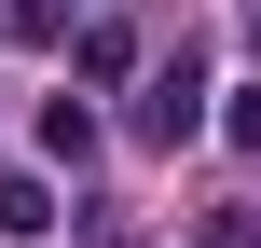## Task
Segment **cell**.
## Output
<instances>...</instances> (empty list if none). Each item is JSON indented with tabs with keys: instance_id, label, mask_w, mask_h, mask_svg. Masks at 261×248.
Returning <instances> with one entry per match:
<instances>
[{
	"instance_id": "1",
	"label": "cell",
	"mask_w": 261,
	"mask_h": 248,
	"mask_svg": "<svg viewBox=\"0 0 261 248\" xmlns=\"http://www.w3.org/2000/svg\"><path fill=\"white\" fill-rule=\"evenodd\" d=\"M193 124H206V69H193V55H165V69L138 83V138H193Z\"/></svg>"
},
{
	"instance_id": "2",
	"label": "cell",
	"mask_w": 261,
	"mask_h": 248,
	"mask_svg": "<svg viewBox=\"0 0 261 248\" xmlns=\"http://www.w3.org/2000/svg\"><path fill=\"white\" fill-rule=\"evenodd\" d=\"M41 152H55V166H83V152H96V110H83V97H55V110H41Z\"/></svg>"
},
{
	"instance_id": "3",
	"label": "cell",
	"mask_w": 261,
	"mask_h": 248,
	"mask_svg": "<svg viewBox=\"0 0 261 248\" xmlns=\"http://www.w3.org/2000/svg\"><path fill=\"white\" fill-rule=\"evenodd\" d=\"M41 221H55V193L41 179H0V235H41Z\"/></svg>"
},
{
	"instance_id": "4",
	"label": "cell",
	"mask_w": 261,
	"mask_h": 248,
	"mask_svg": "<svg viewBox=\"0 0 261 248\" xmlns=\"http://www.w3.org/2000/svg\"><path fill=\"white\" fill-rule=\"evenodd\" d=\"M14 41L41 55V41H69V0H14Z\"/></svg>"
},
{
	"instance_id": "5",
	"label": "cell",
	"mask_w": 261,
	"mask_h": 248,
	"mask_svg": "<svg viewBox=\"0 0 261 248\" xmlns=\"http://www.w3.org/2000/svg\"><path fill=\"white\" fill-rule=\"evenodd\" d=\"M220 124H234V138L261 152V83H234V110H220Z\"/></svg>"
},
{
	"instance_id": "6",
	"label": "cell",
	"mask_w": 261,
	"mask_h": 248,
	"mask_svg": "<svg viewBox=\"0 0 261 248\" xmlns=\"http://www.w3.org/2000/svg\"><path fill=\"white\" fill-rule=\"evenodd\" d=\"M248 14H261V0H248Z\"/></svg>"
}]
</instances>
